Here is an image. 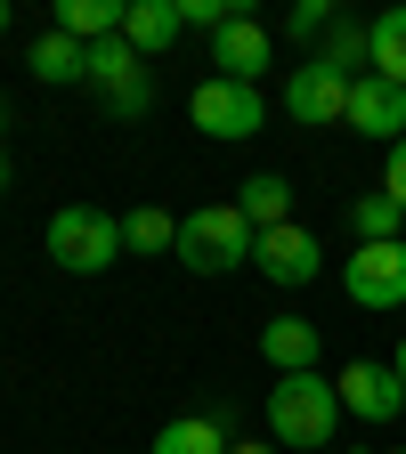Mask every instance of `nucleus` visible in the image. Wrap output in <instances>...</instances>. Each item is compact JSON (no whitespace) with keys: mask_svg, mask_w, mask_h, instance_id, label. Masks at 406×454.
<instances>
[{"mask_svg":"<svg viewBox=\"0 0 406 454\" xmlns=\"http://www.w3.org/2000/svg\"><path fill=\"white\" fill-rule=\"evenodd\" d=\"M268 430H276V446L333 454V430H341V389H333L325 373H276V389H268Z\"/></svg>","mask_w":406,"mask_h":454,"instance_id":"f257e3e1","label":"nucleus"},{"mask_svg":"<svg viewBox=\"0 0 406 454\" xmlns=\"http://www.w3.org/2000/svg\"><path fill=\"white\" fill-rule=\"evenodd\" d=\"M252 252H260V227H252L236 203H203V211L179 219V260H187L195 276H227V268H244Z\"/></svg>","mask_w":406,"mask_h":454,"instance_id":"f03ea898","label":"nucleus"},{"mask_svg":"<svg viewBox=\"0 0 406 454\" xmlns=\"http://www.w3.org/2000/svg\"><path fill=\"white\" fill-rule=\"evenodd\" d=\"M114 252H123V219L98 211V203H66L49 219V260L66 268V276H98L114 268Z\"/></svg>","mask_w":406,"mask_h":454,"instance_id":"7ed1b4c3","label":"nucleus"},{"mask_svg":"<svg viewBox=\"0 0 406 454\" xmlns=\"http://www.w3.org/2000/svg\"><path fill=\"white\" fill-rule=\"evenodd\" d=\"M90 90L106 98V114H123V122H139V114L155 106V82H147V57L114 33V41H98L90 49Z\"/></svg>","mask_w":406,"mask_h":454,"instance_id":"20e7f679","label":"nucleus"},{"mask_svg":"<svg viewBox=\"0 0 406 454\" xmlns=\"http://www.w3.org/2000/svg\"><path fill=\"white\" fill-rule=\"evenodd\" d=\"M187 114H195V130L203 138H252L260 122H268V106H260V90H244V82H195V98H187Z\"/></svg>","mask_w":406,"mask_h":454,"instance_id":"39448f33","label":"nucleus"},{"mask_svg":"<svg viewBox=\"0 0 406 454\" xmlns=\"http://www.w3.org/2000/svg\"><path fill=\"white\" fill-rule=\"evenodd\" d=\"M341 293L358 309H406V236L398 244H358V260L341 268Z\"/></svg>","mask_w":406,"mask_h":454,"instance_id":"423d86ee","label":"nucleus"},{"mask_svg":"<svg viewBox=\"0 0 406 454\" xmlns=\"http://www.w3.org/2000/svg\"><path fill=\"white\" fill-rule=\"evenodd\" d=\"M341 414H358V422H398L406 414V381H398V365H374V357H358V365H341Z\"/></svg>","mask_w":406,"mask_h":454,"instance_id":"0eeeda50","label":"nucleus"},{"mask_svg":"<svg viewBox=\"0 0 406 454\" xmlns=\"http://www.w3.org/2000/svg\"><path fill=\"white\" fill-rule=\"evenodd\" d=\"M268 57H276V41H268V25L260 17H227L219 33H211V66H219V82H260L268 74Z\"/></svg>","mask_w":406,"mask_h":454,"instance_id":"6e6552de","label":"nucleus"},{"mask_svg":"<svg viewBox=\"0 0 406 454\" xmlns=\"http://www.w3.org/2000/svg\"><path fill=\"white\" fill-rule=\"evenodd\" d=\"M341 122H350L358 138H406V90L398 82H382V74H358L350 82V114H341Z\"/></svg>","mask_w":406,"mask_h":454,"instance_id":"1a4fd4ad","label":"nucleus"},{"mask_svg":"<svg viewBox=\"0 0 406 454\" xmlns=\"http://www.w3.org/2000/svg\"><path fill=\"white\" fill-rule=\"evenodd\" d=\"M284 114H293L301 130H325L350 114V82L325 74V66H293V82H284Z\"/></svg>","mask_w":406,"mask_h":454,"instance_id":"9d476101","label":"nucleus"},{"mask_svg":"<svg viewBox=\"0 0 406 454\" xmlns=\"http://www.w3.org/2000/svg\"><path fill=\"white\" fill-rule=\"evenodd\" d=\"M252 268H260L268 284H309V276L325 268V252H317V236H309V227H293V219H284V227H268V236H260Z\"/></svg>","mask_w":406,"mask_h":454,"instance_id":"9b49d317","label":"nucleus"},{"mask_svg":"<svg viewBox=\"0 0 406 454\" xmlns=\"http://www.w3.org/2000/svg\"><path fill=\"white\" fill-rule=\"evenodd\" d=\"M179 0H131V9H123V41L139 49V57H163L171 41H179Z\"/></svg>","mask_w":406,"mask_h":454,"instance_id":"f8f14e48","label":"nucleus"},{"mask_svg":"<svg viewBox=\"0 0 406 454\" xmlns=\"http://www.w3.org/2000/svg\"><path fill=\"white\" fill-rule=\"evenodd\" d=\"M260 357H268L276 373H317V325H309V317H276V325L260 333Z\"/></svg>","mask_w":406,"mask_h":454,"instance_id":"ddd939ff","label":"nucleus"},{"mask_svg":"<svg viewBox=\"0 0 406 454\" xmlns=\"http://www.w3.org/2000/svg\"><path fill=\"white\" fill-rule=\"evenodd\" d=\"M123 9L131 0H57V33H74L82 49H98V41L123 33Z\"/></svg>","mask_w":406,"mask_h":454,"instance_id":"4468645a","label":"nucleus"},{"mask_svg":"<svg viewBox=\"0 0 406 454\" xmlns=\"http://www.w3.org/2000/svg\"><path fill=\"white\" fill-rule=\"evenodd\" d=\"M155 454H236V438H227V422H211V414H179V422L155 430Z\"/></svg>","mask_w":406,"mask_h":454,"instance_id":"2eb2a0df","label":"nucleus"},{"mask_svg":"<svg viewBox=\"0 0 406 454\" xmlns=\"http://www.w3.org/2000/svg\"><path fill=\"white\" fill-rule=\"evenodd\" d=\"M33 82H49V90L90 82V49H82L74 33H41V41H33Z\"/></svg>","mask_w":406,"mask_h":454,"instance_id":"dca6fc26","label":"nucleus"},{"mask_svg":"<svg viewBox=\"0 0 406 454\" xmlns=\"http://www.w3.org/2000/svg\"><path fill=\"white\" fill-rule=\"evenodd\" d=\"M236 211L260 227V236H268V227H284V219H293V187H284L276 170H252V179L236 187Z\"/></svg>","mask_w":406,"mask_h":454,"instance_id":"f3484780","label":"nucleus"},{"mask_svg":"<svg viewBox=\"0 0 406 454\" xmlns=\"http://www.w3.org/2000/svg\"><path fill=\"white\" fill-rule=\"evenodd\" d=\"M366 66L406 90V9H382V17L366 25Z\"/></svg>","mask_w":406,"mask_h":454,"instance_id":"a211bd4d","label":"nucleus"},{"mask_svg":"<svg viewBox=\"0 0 406 454\" xmlns=\"http://www.w3.org/2000/svg\"><path fill=\"white\" fill-rule=\"evenodd\" d=\"M358 57H366V25L333 17V33L317 41V57H309V66H325V74H341V82H350V66H358Z\"/></svg>","mask_w":406,"mask_h":454,"instance_id":"6ab92c4d","label":"nucleus"},{"mask_svg":"<svg viewBox=\"0 0 406 454\" xmlns=\"http://www.w3.org/2000/svg\"><path fill=\"white\" fill-rule=\"evenodd\" d=\"M350 227H358V244H398L406 211H398L390 195H358V203H350Z\"/></svg>","mask_w":406,"mask_h":454,"instance_id":"aec40b11","label":"nucleus"},{"mask_svg":"<svg viewBox=\"0 0 406 454\" xmlns=\"http://www.w3.org/2000/svg\"><path fill=\"white\" fill-rule=\"evenodd\" d=\"M123 244L131 252H179V219H171V211H131L123 219Z\"/></svg>","mask_w":406,"mask_h":454,"instance_id":"412c9836","label":"nucleus"},{"mask_svg":"<svg viewBox=\"0 0 406 454\" xmlns=\"http://www.w3.org/2000/svg\"><path fill=\"white\" fill-rule=\"evenodd\" d=\"M333 33V9H325V0H301V9H293V41H325Z\"/></svg>","mask_w":406,"mask_h":454,"instance_id":"4be33fe9","label":"nucleus"},{"mask_svg":"<svg viewBox=\"0 0 406 454\" xmlns=\"http://www.w3.org/2000/svg\"><path fill=\"white\" fill-rule=\"evenodd\" d=\"M382 195L406 211V138H398V146H390V162H382Z\"/></svg>","mask_w":406,"mask_h":454,"instance_id":"5701e85b","label":"nucleus"},{"mask_svg":"<svg viewBox=\"0 0 406 454\" xmlns=\"http://www.w3.org/2000/svg\"><path fill=\"white\" fill-rule=\"evenodd\" d=\"M236 454H276V446H252V438H236Z\"/></svg>","mask_w":406,"mask_h":454,"instance_id":"b1692460","label":"nucleus"},{"mask_svg":"<svg viewBox=\"0 0 406 454\" xmlns=\"http://www.w3.org/2000/svg\"><path fill=\"white\" fill-rule=\"evenodd\" d=\"M390 365H398V381H406V340H398V357H390Z\"/></svg>","mask_w":406,"mask_h":454,"instance_id":"393cba45","label":"nucleus"},{"mask_svg":"<svg viewBox=\"0 0 406 454\" xmlns=\"http://www.w3.org/2000/svg\"><path fill=\"white\" fill-rule=\"evenodd\" d=\"M0 195H9V154H0Z\"/></svg>","mask_w":406,"mask_h":454,"instance_id":"a878e982","label":"nucleus"},{"mask_svg":"<svg viewBox=\"0 0 406 454\" xmlns=\"http://www.w3.org/2000/svg\"><path fill=\"white\" fill-rule=\"evenodd\" d=\"M0 33H9V0H0Z\"/></svg>","mask_w":406,"mask_h":454,"instance_id":"bb28decb","label":"nucleus"},{"mask_svg":"<svg viewBox=\"0 0 406 454\" xmlns=\"http://www.w3.org/2000/svg\"><path fill=\"white\" fill-rule=\"evenodd\" d=\"M390 454H406V446H390Z\"/></svg>","mask_w":406,"mask_h":454,"instance_id":"cd10ccee","label":"nucleus"}]
</instances>
